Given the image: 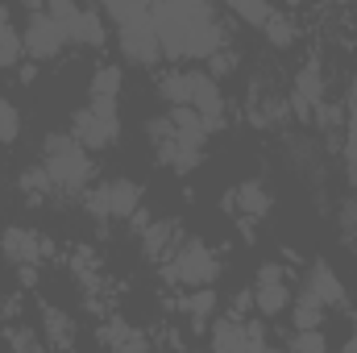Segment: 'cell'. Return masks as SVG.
<instances>
[{"label":"cell","mask_w":357,"mask_h":353,"mask_svg":"<svg viewBox=\"0 0 357 353\" xmlns=\"http://www.w3.org/2000/svg\"><path fill=\"white\" fill-rule=\"evenodd\" d=\"M154 33L162 42V59L171 63H208L216 50H225V25L212 4L204 0H162L150 4Z\"/></svg>","instance_id":"obj_1"},{"label":"cell","mask_w":357,"mask_h":353,"mask_svg":"<svg viewBox=\"0 0 357 353\" xmlns=\"http://www.w3.org/2000/svg\"><path fill=\"white\" fill-rule=\"evenodd\" d=\"M100 13L116 25V46H121L125 63L146 67V71L162 63V42L154 33V17H150L146 0H108Z\"/></svg>","instance_id":"obj_2"},{"label":"cell","mask_w":357,"mask_h":353,"mask_svg":"<svg viewBox=\"0 0 357 353\" xmlns=\"http://www.w3.org/2000/svg\"><path fill=\"white\" fill-rule=\"evenodd\" d=\"M42 171L50 179L54 195H79L88 187L96 163H91V154L71 133H50L42 142Z\"/></svg>","instance_id":"obj_3"},{"label":"cell","mask_w":357,"mask_h":353,"mask_svg":"<svg viewBox=\"0 0 357 353\" xmlns=\"http://www.w3.org/2000/svg\"><path fill=\"white\" fill-rule=\"evenodd\" d=\"M162 274H167V283H175V287H216V278H220V258H216L199 237H187V241H178L175 254L167 258Z\"/></svg>","instance_id":"obj_4"},{"label":"cell","mask_w":357,"mask_h":353,"mask_svg":"<svg viewBox=\"0 0 357 353\" xmlns=\"http://www.w3.org/2000/svg\"><path fill=\"white\" fill-rule=\"evenodd\" d=\"M84 150H108L121 137V112L112 100H91L88 108L71 112V129H67Z\"/></svg>","instance_id":"obj_5"},{"label":"cell","mask_w":357,"mask_h":353,"mask_svg":"<svg viewBox=\"0 0 357 353\" xmlns=\"http://www.w3.org/2000/svg\"><path fill=\"white\" fill-rule=\"evenodd\" d=\"M146 133H150L154 154H158L175 175H191V171L199 167L204 142H199V137H178L175 129H171V121H167V112H162V117H150V121H146Z\"/></svg>","instance_id":"obj_6"},{"label":"cell","mask_w":357,"mask_h":353,"mask_svg":"<svg viewBox=\"0 0 357 353\" xmlns=\"http://www.w3.org/2000/svg\"><path fill=\"white\" fill-rule=\"evenodd\" d=\"M137 204H142V187L133 179H104L100 187H91L88 195H84V208H88L96 220L137 216Z\"/></svg>","instance_id":"obj_7"},{"label":"cell","mask_w":357,"mask_h":353,"mask_svg":"<svg viewBox=\"0 0 357 353\" xmlns=\"http://www.w3.org/2000/svg\"><path fill=\"white\" fill-rule=\"evenodd\" d=\"M46 13L59 21V29H63L67 42H75V46L100 50V46L108 42V29H104V13H100V8H79V4H67V0H50Z\"/></svg>","instance_id":"obj_8"},{"label":"cell","mask_w":357,"mask_h":353,"mask_svg":"<svg viewBox=\"0 0 357 353\" xmlns=\"http://www.w3.org/2000/svg\"><path fill=\"white\" fill-rule=\"evenodd\" d=\"M21 46H25V54L29 59H54L63 46H67V33L59 29V21L46 13V8H29V17H25V25H21Z\"/></svg>","instance_id":"obj_9"},{"label":"cell","mask_w":357,"mask_h":353,"mask_svg":"<svg viewBox=\"0 0 357 353\" xmlns=\"http://www.w3.org/2000/svg\"><path fill=\"white\" fill-rule=\"evenodd\" d=\"M212 353H266V329L258 320L241 324L237 316H225L212 329Z\"/></svg>","instance_id":"obj_10"},{"label":"cell","mask_w":357,"mask_h":353,"mask_svg":"<svg viewBox=\"0 0 357 353\" xmlns=\"http://www.w3.org/2000/svg\"><path fill=\"white\" fill-rule=\"evenodd\" d=\"M0 250H4V258L17 266V270H33V266L42 262L46 254H50V241L38 233V229H25V225H8L4 233H0Z\"/></svg>","instance_id":"obj_11"},{"label":"cell","mask_w":357,"mask_h":353,"mask_svg":"<svg viewBox=\"0 0 357 353\" xmlns=\"http://www.w3.org/2000/svg\"><path fill=\"white\" fill-rule=\"evenodd\" d=\"M250 295H254V308H258L262 316H282V312L291 308V299H295L278 262L258 266V278H254V291H250Z\"/></svg>","instance_id":"obj_12"},{"label":"cell","mask_w":357,"mask_h":353,"mask_svg":"<svg viewBox=\"0 0 357 353\" xmlns=\"http://www.w3.org/2000/svg\"><path fill=\"white\" fill-rule=\"evenodd\" d=\"M191 108H195V117L204 121V133H220L225 121H229L225 91H220V84H216L208 71H195V96H191Z\"/></svg>","instance_id":"obj_13"},{"label":"cell","mask_w":357,"mask_h":353,"mask_svg":"<svg viewBox=\"0 0 357 353\" xmlns=\"http://www.w3.org/2000/svg\"><path fill=\"white\" fill-rule=\"evenodd\" d=\"M291 104H295V112H299L303 121H312V112L324 104V75H320L316 63H303V67H299V75H295V91H291Z\"/></svg>","instance_id":"obj_14"},{"label":"cell","mask_w":357,"mask_h":353,"mask_svg":"<svg viewBox=\"0 0 357 353\" xmlns=\"http://www.w3.org/2000/svg\"><path fill=\"white\" fill-rule=\"evenodd\" d=\"M303 295L307 299H316L320 308H341L349 295H345V287L337 283V274H333V266L328 262H312L307 270V283H303Z\"/></svg>","instance_id":"obj_15"},{"label":"cell","mask_w":357,"mask_h":353,"mask_svg":"<svg viewBox=\"0 0 357 353\" xmlns=\"http://www.w3.org/2000/svg\"><path fill=\"white\" fill-rule=\"evenodd\" d=\"M178 229L175 220H150L146 225V233H142V254L146 258H171L178 246Z\"/></svg>","instance_id":"obj_16"},{"label":"cell","mask_w":357,"mask_h":353,"mask_svg":"<svg viewBox=\"0 0 357 353\" xmlns=\"http://www.w3.org/2000/svg\"><path fill=\"white\" fill-rule=\"evenodd\" d=\"M158 96L167 100V108H191V96H195V71H162L158 75Z\"/></svg>","instance_id":"obj_17"},{"label":"cell","mask_w":357,"mask_h":353,"mask_svg":"<svg viewBox=\"0 0 357 353\" xmlns=\"http://www.w3.org/2000/svg\"><path fill=\"white\" fill-rule=\"evenodd\" d=\"M100 337H104V345H112V353H150L146 333H137V329H133L129 320H121V316H112Z\"/></svg>","instance_id":"obj_18"},{"label":"cell","mask_w":357,"mask_h":353,"mask_svg":"<svg viewBox=\"0 0 357 353\" xmlns=\"http://www.w3.org/2000/svg\"><path fill=\"white\" fill-rule=\"evenodd\" d=\"M42 329H46V341H50L54 350H71V341H75V320H71L63 308L42 303Z\"/></svg>","instance_id":"obj_19"},{"label":"cell","mask_w":357,"mask_h":353,"mask_svg":"<svg viewBox=\"0 0 357 353\" xmlns=\"http://www.w3.org/2000/svg\"><path fill=\"white\" fill-rule=\"evenodd\" d=\"M121 88H125V71H121L116 63H100V67L91 71V84H88L91 100H112V104H116Z\"/></svg>","instance_id":"obj_20"},{"label":"cell","mask_w":357,"mask_h":353,"mask_svg":"<svg viewBox=\"0 0 357 353\" xmlns=\"http://www.w3.org/2000/svg\"><path fill=\"white\" fill-rule=\"evenodd\" d=\"M25 46H21V29L13 25V13L0 8V71H13L21 63Z\"/></svg>","instance_id":"obj_21"},{"label":"cell","mask_w":357,"mask_h":353,"mask_svg":"<svg viewBox=\"0 0 357 353\" xmlns=\"http://www.w3.org/2000/svg\"><path fill=\"white\" fill-rule=\"evenodd\" d=\"M233 200H237V208L245 212V216H266L270 212V191L262 179H245L237 191H233Z\"/></svg>","instance_id":"obj_22"},{"label":"cell","mask_w":357,"mask_h":353,"mask_svg":"<svg viewBox=\"0 0 357 353\" xmlns=\"http://www.w3.org/2000/svg\"><path fill=\"white\" fill-rule=\"evenodd\" d=\"M178 308L187 312V320H191V329H195V333H204V324H208V316L216 312V291H212V287H199L195 295H187V299H178Z\"/></svg>","instance_id":"obj_23"},{"label":"cell","mask_w":357,"mask_h":353,"mask_svg":"<svg viewBox=\"0 0 357 353\" xmlns=\"http://www.w3.org/2000/svg\"><path fill=\"white\" fill-rule=\"evenodd\" d=\"M17 187H21V195H25L29 204H46V195H54V187H50V179H46V171H42V163L29 167V171H21Z\"/></svg>","instance_id":"obj_24"},{"label":"cell","mask_w":357,"mask_h":353,"mask_svg":"<svg viewBox=\"0 0 357 353\" xmlns=\"http://www.w3.org/2000/svg\"><path fill=\"white\" fill-rule=\"evenodd\" d=\"M229 8H233V17H237V21L258 25V29H266V21L274 17V8H270V4H258V0H233Z\"/></svg>","instance_id":"obj_25"},{"label":"cell","mask_w":357,"mask_h":353,"mask_svg":"<svg viewBox=\"0 0 357 353\" xmlns=\"http://www.w3.org/2000/svg\"><path fill=\"white\" fill-rule=\"evenodd\" d=\"M21 137V112L8 96H0V146H13Z\"/></svg>","instance_id":"obj_26"},{"label":"cell","mask_w":357,"mask_h":353,"mask_svg":"<svg viewBox=\"0 0 357 353\" xmlns=\"http://www.w3.org/2000/svg\"><path fill=\"white\" fill-rule=\"evenodd\" d=\"M320 320H324V308H320L316 299H307V295H299V303H295V333H307V329H320Z\"/></svg>","instance_id":"obj_27"},{"label":"cell","mask_w":357,"mask_h":353,"mask_svg":"<svg viewBox=\"0 0 357 353\" xmlns=\"http://www.w3.org/2000/svg\"><path fill=\"white\" fill-rule=\"evenodd\" d=\"M266 42H270V46H291V42H295V25H291V17H287V13H278V8H274V17L266 21Z\"/></svg>","instance_id":"obj_28"},{"label":"cell","mask_w":357,"mask_h":353,"mask_svg":"<svg viewBox=\"0 0 357 353\" xmlns=\"http://www.w3.org/2000/svg\"><path fill=\"white\" fill-rule=\"evenodd\" d=\"M291 353H328V341H324L320 329H307V333L291 337Z\"/></svg>","instance_id":"obj_29"},{"label":"cell","mask_w":357,"mask_h":353,"mask_svg":"<svg viewBox=\"0 0 357 353\" xmlns=\"http://www.w3.org/2000/svg\"><path fill=\"white\" fill-rule=\"evenodd\" d=\"M8 345H13V353H46L33 329H8Z\"/></svg>","instance_id":"obj_30"},{"label":"cell","mask_w":357,"mask_h":353,"mask_svg":"<svg viewBox=\"0 0 357 353\" xmlns=\"http://www.w3.org/2000/svg\"><path fill=\"white\" fill-rule=\"evenodd\" d=\"M233 63H237V59H233V50H216V54L208 59V67H212V80H216V75H229V71H233Z\"/></svg>","instance_id":"obj_31"},{"label":"cell","mask_w":357,"mask_h":353,"mask_svg":"<svg viewBox=\"0 0 357 353\" xmlns=\"http://www.w3.org/2000/svg\"><path fill=\"white\" fill-rule=\"evenodd\" d=\"M349 137L357 142V71H354V84H349Z\"/></svg>","instance_id":"obj_32"},{"label":"cell","mask_w":357,"mask_h":353,"mask_svg":"<svg viewBox=\"0 0 357 353\" xmlns=\"http://www.w3.org/2000/svg\"><path fill=\"white\" fill-rule=\"evenodd\" d=\"M341 220H349V225H357V200H349V204H345V212H341Z\"/></svg>","instance_id":"obj_33"},{"label":"cell","mask_w":357,"mask_h":353,"mask_svg":"<svg viewBox=\"0 0 357 353\" xmlns=\"http://www.w3.org/2000/svg\"><path fill=\"white\" fill-rule=\"evenodd\" d=\"M341 353H357V333L349 337V341H345V350H341Z\"/></svg>","instance_id":"obj_34"},{"label":"cell","mask_w":357,"mask_h":353,"mask_svg":"<svg viewBox=\"0 0 357 353\" xmlns=\"http://www.w3.org/2000/svg\"><path fill=\"white\" fill-rule=\"evenodd\" d=\"M266 353H291V350H266Z\"/></svg>","instance_id":"obj_35"}]
</instances>
